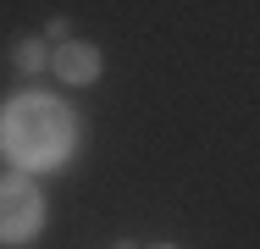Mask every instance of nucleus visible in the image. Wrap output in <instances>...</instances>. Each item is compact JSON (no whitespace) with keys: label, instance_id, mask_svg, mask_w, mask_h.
<instances>
[{"label":"nucleus","instance_id":"obj_1","mask_svg":"<svg viewBox=\"0 0 260 249\" xmlns=\"http://www.w3.org/2000/svg\"><path fill=\"white\" fill-rule=\"evenodd\" d=\"M72 144V116L45 95H22L0 116V149L22 166H55Z\"/></svg>","mask_w":260,"mask_h":249},{"label":"nucleus","instance_id":"obj_2","mask_svg":"<svg viewBox=\"0 0 260 249\" xmlns=\"http://www.w3.org/2000/svg\"><path fill=\"white\" fill-rule=\"evenodd\" d=\"M45 222V205L28 177H0V244H28Z\"/></svg>","mask_w":260,"mask_h":249},{"label":"nucleus","instance_id":"obj_3","mask_svg":"<svg viewBox=\"0 0 260 249\" xmlns=\"http://www.w3.org/2000/svg\"><path fill=\"white\" fill-rule=\"evenodd\" d=\"M55 72H61L67 83H94V78H100L94 45H61V50H55Z\"/></svg>","mask_w":260,"mask_h":249},{"label":"nucleus","instance_id":"obj_4","mask_svg":"<svg viewBox=\"0 0 260 249\" xmlns=\"http://www.w3.org/2000/svg\"><path fill=\"white\" fill-rule=\"evenodd\" d=\"M45 61H50V55H45L39 39H22V45H17V67H22V72H39Z\"/></svg>","mask_w":260,"mask_h":249},{"label":"nucleus","instance_id":"obj_5","mask_svg":"<svg viewBox=\"0 0 260 249\" xmlns=\"http://www.w3.org/2000/svg\"><path fill=\"white\" fill-rule=\"evenodd\" d=\"M155 249H172V244H155Z\"/></svg>","mask_w":260,"mask_h":249}]
</instances>
